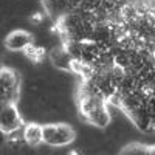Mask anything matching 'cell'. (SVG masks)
<instances>
[{"label":"cell","instance_id":"7a4b0ae2","mask_svg":"<svg viewBox=\"0 0 155 155\" xmlns=\"http://www.w3.org/2000/svg\"><path fill=\"white\" fill-rule=\"evenodd\" d=\"M76 130L68 123L42 124V143L51 147L70 146L76 140Z\"/></svg>","mask_w":155,"mask_h":155},{"label":"cell","instance_id":"6da1fadb","mask_svg":"<svg viewBox=\"0 0 155 155\" xmlns=\"http://www.w3.org/2000/svg\"><path fill=\"white\" fill-rule=\"evenodd\" d=\"M74 99L78 115L82 123L98 129H106L110 124L112 116L109 112L107 99L101 93H98L90 84L82 81L76 90Z\"/></svg>","mask_w":155,"mask_h":155},{"label":"cell","instance_id":"3957f363","mask_svg":"<svg viewBox=\"0 0 155 155\" xmlns=\"http://www.w3.org/2000/svg\"><path fill=\"white\" fill-rule=\"evenodd\" d=\"M22 90V76L16 68L0 67V104L17 102Z\"/></svg>","mask_w":155,"mask_h":155},{"label":"cell","instance_id":"ba28073f","mask_svg":"<svg viewBox=\"0 0 155 155\" xmlns=\"http://www.w3.org/2000/svg\"><path fill=\"white\" fill-rule=\"evenodd\" d=\"M41 2H42L45 12L56 22L70 11L68 0H41Z\"/></svg>","mask_w":155,"mask_h":155},{"label":"cell","instance_id":"277c9868","mask_svg":"<svg viewBox=\"0 0 155 155\" xmlns=\"http://www.w3.org/2000/svg\"><path fill=\"white\" fill-rule=\"evenodd\" d=\"M25 124V120L19 112L17 102H3L0 104V132L5 135L16 134Z\"/></svg>","mask_w":155,"mask_h":155},{"label":"cell","instance_id":"9c48e42d","mask_svg":"<svg viewBox=\"0 0 155 155\" xmlns=\"http://www.w3.org/2000/svg\"><path fill=\"white\" fill-rule=\"evenodd\" d=\"M118 155H155V147L153 144L129 143L120 149Z\"/></svg>","mask_w":155,"mask_h":155},{"label":"cell","instance_id":"52a82bcc","mask_svg":"<svg viewBox=\"0 0 155 155\" xmlns=\"http://www.w3.org/2000/svg\"><path fill=\"white\" fill-rule=\"evenodd\" d=\"M50 59H51V62L54 64V67H58V68L67 70V71H71V68H73V58L70 54V51L64 45L56 47V48L51 50Z\"/></svg>","mask_w":155,"mask_h":155},{"label":"cell","instance_id":"8992f818","mask_svg":"<svg viewBox=\"0 0 155 155\" xmlns=\"http://www.w3.org/2000/svg\"><path fill=\"white\" fill-rule=\"evenodd\" d=\"M22 140L31 147L42 144V124L39 123H25L22 126Z\"/></svg>","mask_w":155,"mask_h":155},{"label":"cell","instance_id":"5b68a950","mask_svg":"<svg viewBox=\"0 0 155 155\" xmlns=\"http://www.w3.org/2000/svg\"><path fill=\"white\" fill-rule=\"evenodd\" d=\"M31 44H34V34L22 28L9 31L3 39V45L8 51H23Z\"/></svg>","mask_w":155,"mask_h":155},{"label":"cell","instance_id":"30bf717a","mask_svg":"<svg viewBox=\"0 0 155 155\" xmlns=\"http://www.w3.org/2000/svg\"><path fill=\"white\" fill-rule=\"evenodd\" d=\"M23 51H25V54H27L31 61H34V62H42V61H44V58L47 56L45 50H44V48H41V47H36L34 44H31L30 47H27Z\"/></svg>","mask_w":155,"mask_h":155}]
</instances>
